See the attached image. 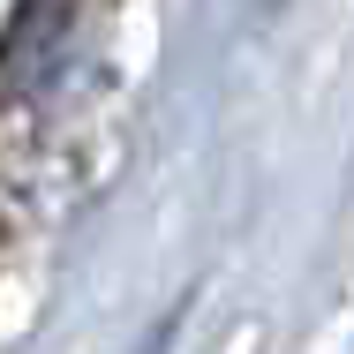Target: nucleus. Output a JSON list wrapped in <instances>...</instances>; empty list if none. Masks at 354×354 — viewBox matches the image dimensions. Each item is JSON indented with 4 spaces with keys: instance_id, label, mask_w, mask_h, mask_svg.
Returning a JSON list of instances; mask_svg holds the SVG:
<instances>
[{
    "instance_id": "1",
    "label": "nucleus",
    "mask_w": 354,
    "mask_h": 354,
    "mask_svg": "<svg viewBox=\"0 0 354 354\" xmlns=\"http://www.w3.org/2000/svg\"><path fill=\"white\" fill-rule=\"evenodd\" d=\"M83 23H91L83 0H23L8 15V38H0V83L23 98L61 91L75 53H83Z\"/></svg>"
}]
</instances>
